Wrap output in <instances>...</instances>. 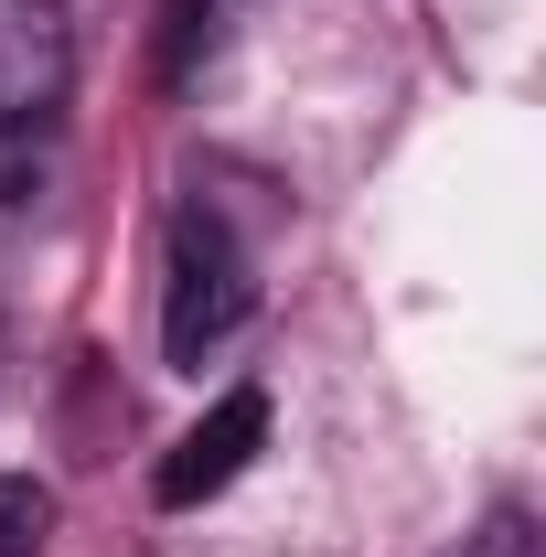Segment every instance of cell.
<instances>
[{
  "label": "cell",
  "mask_w": 546,
  "mask_h": 557,
  "mask_svg": "<svg viewBox=\"0 0 546 557\" xmlns=\"http://www.w3.org/2000/svg\"><path fill=\"white\" fill-rule=\"evenodd\" d=\"M258 311V258L236 247V225L204 205L172 214V289H161V354L183 375H204V354H225Z\"/></svg>",
  "instance_id": "1"
},
{
  "label": "cell",
  "mask_w": 546,
  "mask_h": 557,
  "mask_svg": "<svg viewBox=\"0 0 546 557\" xmlns=\"http://www.w3.org/2000/svg\"><path fill=\"white\" fill-rule=\"evenodd\" d=\"M75 97V33L54 0H0V139L54 129V108Z\"/></svg>",
  "instance_id": "2"
},
{
  "label": "cell",
  "mask_w": 546,
  "mask_h": 557,
  "mask_svg": "<svg viewBox=\"0 0 546 557\" xmlns=\"http://www.w3.org/2000/svg\"><path fill=\"white\" fill-rule=\"evenodd\" d=\"M258 440H269V397H258V386H236V397H214V408L172 440V461L150 472V493H161L172 515H183V504H214V493L258 461Z\"/></svg>",
  "instance_id": "3"
},
{
  "label": "cell",
  "mask_w": 546,
  "mask_h": 557,
  "mask_svg": "<svg viewBox=\"0 0 546 557\" xmlns=\"http://www.w3.org/2000/svg\"><path fill=\"white\" fill-rule=\"evenodd\" d=\"M44 525H54V493L33 472H0V557H44Z\"/></svg>",
  "instance_id": "4"
},
{
  "label": "cell",
  "mask_w": 546,
  "mask_h": 557,
  "mask_svg": "<svg viewBox=\"0 0 546 557\" xmlns=\"http://www.w3.org/2000/svg\"><path fill=\"white\" fill-rule=\"evenodd\" d=\"M214 22H225V0H172V44H161V86H194V65L214 54Z\"/></svg>",
  "instance_id": "5"
}]
</instances>
